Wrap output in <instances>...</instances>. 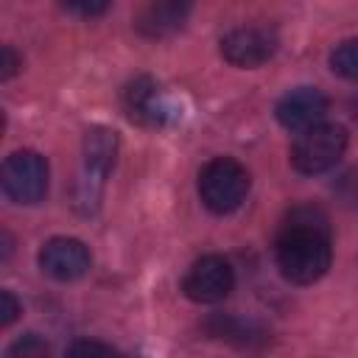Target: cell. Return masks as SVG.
<instances>
[{"mask_svg": "<svg viewBox=\"0 0 358 358\" xmlns=\"http://www.w3.org/2000/svg\"><path fill=\"white\" fill-rule=\"evenodd\" d=\"M274 257L282 277L294 285H310L330 268L333 238L327 215L313 204H296L280 224Z\"/></svg>", "mask_w": 358, "mask_h": 358, "instance_id": "obj_1", "label": "cell"}, {"mask_svg": "<svg viewBox=\"0 0 358 358\" xmlns=\"http://www.w3.org/2000/svg\"><path fill=\"white\" fill-rule=\"evenodd\" d=\"M117 134L106 126H92L81 143V171L76 179V207L81 213H95L103 185L115 168Z\"/></svg>", "mask_w": 358, "mask_h": 358, "instance_id": "obj_2", "label": "cell"}, {"mask_svg": "<svg viewBox=\"0 0 358 358\" xmlns=\"http://www.w3.org/2000/svg\"><path fill=\"white\" fill-rule=\"evenodd\" d=\"M246 193H249V171L232 157H215L199 173V196L204 207L218 215L238 210Z\"/></svg>", "mask_w": 358, "mask_h": 358, "instance_id": "obj_3", "label": "cell"}, {"mask_svg": "<svg viewBox=\"0 0 358 358\" xmlns=\"http://www.w3.org/2000/svg\"><path fill=\"white\" fill-rule=\"evenodd\" d=\"M347 151V129L338 123H319L308 131H299L291 145V165L305 173H324L330 171Z\"/></svg>", "mask_w": 358, "mask_h": 358, "instance_id": "obj_4", "label": "cell"}, {"mask_svg": "<svg viewBox=\"0 0 358 358\" xmlns=\"http://www.w3.org/2000/svg\"><path fill=\"white\" fill-rule=\"evenodd\" d=\"M3 193L17 204H39L48 193V162L36 151H14L3 162Z\"/></svg>", "mask_w": 358, "mask_h": 358, "instance_id": "obj_5", "label": "cell"}, {"mask_svg": "<svg viewBox=\"0 0 358 358\" xmlns=\"http://www.w3.org/2000/svg\"><path fill=\"white\" fill-rule=\"evenodd\" d=\"M232 285H235V271H232L229 260H224L221 255L199 257L182 280L185 296L193 302H201V305L221 302L232 291Z\"/></svg>", "mask_w": 358, "mask_h": 358, "instance_id": "obj_6", "label": "cell"}, {"mask_svg": "<svg viewBox=\"0 0 358 358\" xmlns=\"http://www.w3.org/2000/svg\"><path fill=\"white\" fill-rule=\"evenodd\" d=\"M123 109L131 120L143 126H165L176 117V109L165 90L151 78V76H137L126 90H123Z\"/></svg>", "mask_w": 358, "mask_h": 358, "instance_id": "obj_7", "label": "cell"}, {"mask_svg": "<svg viewBox=\"0 0 358 358\" xmlns=\"http://www.w3.org/2000/svg\"><path fill=\"white\" fill-rule=\"evenodd\" d=\"M90 249L78 238H50L39 249V268L59 280V282H73L90 271Z\"/></svg>", "mask_w": 358, "mask_h": 358, "instance_id": "obj_8", "label": "cell"}, {"mask_svg": "<svg viewBox=\"0 0 358 358\" xmlns=\"http://www.w3.org/2000/svg\"><path fill=\"white\" fill-rule=\"evenodd\" d=\"M277 50V36L268 28L243 25L221 39V56L235 67H260Z\"/></svg>", "mask_w": 358, "mask_h": 358, "instance_id": "obj_9", "label": "cell"}, {"mask_svg": "<svg viewBox=\"0 0 358 358\" xmlns=\"http://www.w3.org/2000/svg\"><path fill=\"white\" fill-rule=\"evenodd\" d=\"M327 109H330V101H327V95L322 90H316V87H296V90L285 92L277 101L274 115H277V120L285 129L308 131V129H313V126H319L324 120Z\"/></svg>", "mask_w": 358, "mask_h": 358, "instance_id": "obj_10", "label": "cell"}, {"mask_svg": "<svg viewBox=\"0 0 358 358\" xmlns=\"http://www.w3.org/2000/svg\"><path fill=\"white\" fill-rule=\"evenodd\" d=\"M190 14V3H179V0H159V3H148L134 25L140 34L145 36H168L173 31H179L185 25V17Z\"/></svg>", "mask_w": 358, "mask_h": 358, "instance_id": "obj_11", "label": "cell"}, {"mask_svg": "<svg viewBox=\"0 0 358 358\" xmlns=\"http://www.w3.org/2000/svg\"><path fill=\"white\" fill-rule=\"evenodd\" d=\"M204 330L213 338H224V341H232L238 347H252V344H257V341L266 338V333L257 324L243 322V319H235V316H224V313H213L204 322Z\"/></svg>", "mask_w": 358, "mask_h": 358, "instance_id": "obj_12", "label": "cell"}, {"mask_svg": "<svg viewBox=\"0 0 358 358\" xmlns=\"http://www.w3.org/2000/svg\"><path fill=\"white\" fill-rule=\"evenodd\" d=\"M330 67H333L336 76L358 81V36L344 39V42H338V45L333 48V53H330Z\"/></svg>", "mask_w": 358, "mask_h": 358, "instance_id": "obj_13", "label": "cell"}, {"mask_svg": "<svg viewBox=\"0 0 358 358\" xmlns=\"http://www.w3.org/2000/svg\"><path fill=\"white\" fill-rule=\"evenodd\" d=\"M8 358H50V347L42 336L36 333H25L20 338H14L8 344Z\"/></svg>", "mask_w": 358, "mask_h": 358, "instance_id": "obj_14", "label": "cell"}, {"mask_svg": "<svg viewBox=\"0 0 358 358\" xmlns=\"http://www.w3.org/2000/svg\"><path fill=\"white\" fill-rule=\"evenodd\" d=\"M67 358H115L112 347L95 338H78L67 347Z\"/></svg>", "mask_w": 358, "mask_h": 358, "instance_id": "obj_15", "label": "cell"}, {"mask_svg": "<svg viewBox=\"0 0 358 358\" xmlns=\"http://www.w3.org/2000/svg\"><path fill=\"white\" fill-rule=\"evenodd\" d=\"M338 196H341L347 204H358V168L347 171V173L338 179Z\"/></svg>", "mask_w": 358, "mask_h": 358, "instance_id": "obj_16", "label": "cell"}, {"mask_svg": "<svg viewBox=\"0 0 358 358\" xmlns=\"http://www.w3.org/2000/svg\"><path fill=\"white\" fill-rule=\"evenodd\" d=\"M17 313H20L17 296H14L11 291H0V322H3V324H11V322L17 319Z\"/></svg>", "mask_w": 358, "mask_h": 358, "instance_id": "obj_17", "label": "cell"}, {"mask_svg": "<svg viewBox=\"0 0 358 358\" xmlns=\"http://www.w3.org/2000/svg\"><path fill=\"white\" fill-rule=\"evenodd\" d=\"M0 67H3V70H0V76H3V78H11V76L22 67V59L14 53V48H11V45H6V48H3V62H0Z\"/></svg>", "mask_w": 358, "mask_h": 358, "instance_id": "obj_18", "label": "cell"}, {"mask_svg": "<svg viewBox=\"0 0 358 358\" xmlns=\"http://www.w3.org/2000/svg\"><path fill=\"white\" fill-rule=\"evenodd\" d=\"M64 8L81 17H98L106 11V3H64Z\"/></svg>", "mask_w": 358, "mask_h": 358, "instance_id": "obj_19", "label": "cell"}, {"mask_svg": "<svg viewBox=\"0 0 358 358\" xmlns=\"http://www.w3.org/2000/svg\"><path fill=\"white\" fill-rule=\"evenodd\" d=\"M350 106H352V115L358 117V98H352V103H350Z\"/></svg>", "mask_w": 358, "mask_h": 358, "instance_id": "obj_20", "label": "cell"}]
</instances>
